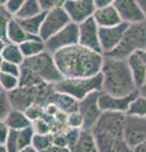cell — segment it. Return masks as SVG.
<instances>
[{
  "label": "cell",
  "mask_w": 146,
  "mask_h": 152,
  "mask_svg": "<svg viewBox=\"0 0 146 152\" xmlns=\"http://www.w3.org/2000/svg\"><path fill=\"white\" fill-rule=\"evenodd\" d=\"M21 66L18 64H13V62H8V61H4V64L1 66V70L0 72H5V74H10L14 76H19L21 75Z\"/></svg>",
  "instance_id": "cell-38"
},
{
  "label": "cell",
  "mask_w": 146,
  "mask_h": 152,
  "mask_svg": "<svg viewBox=\"0 0 146 152\" xmlns=\"http://www.w3.org/2000/svg\"><path fill=\"white\" fill-rule=\"evenodd\" d=\"M101 74L103 76V91L114 96H126L139 90L136 88L127 60L104 56Z\"/></svg>",
  "instance_id": "cell-2"
},
{
  "label": "cell",
  "mask_w": 146,
  "mask_h": 152,
  "mask_svg": "<svg viewBox=\"0 0 146 152\" xmlns=\"http://www.w3.org/2000/svg\"><path fill=\"white\" fill-rule=\"evenodd\" d=\"M99 152H134L125 140V134L111 132H93Z\"/></svg>",
  "instance_id": "cell-9"
},
{
  "label": "cell",
  "mask_w": 146,
  "mask_h": 152,
  "mask_svg": "<svg viewBox=\"0 0 146 152\" xmlns=\"http://www.w3.org/2000/svg\"><path fill=\"white\" fill-rule=\"evenodd\" d=\"M80 133H81L80 128H67V129L64 132L65 140H66V146H67V148H70V151H71V148L78 142Z\"/></svg>",
  "instance_id": "cell-35"
},
{
  "label": "cell",
  "mask_w": 146,
  "mask_h": 152,
  "mask_svg": "<svg viewBox=\"0 0 146 152\" xmlns=\"http://www.w3.org/2000/svg\"><path fill=\"white\" fill-rule=\"evenodd\" d=\"M139 91H140V94L141 95H144V96H146V83L142 85V86H141L140 89H139Z\"/></svg>",
  "instance_id": "cell-48"
},
{
  "label": "cell",
  "mask_w": 146,
  "mask_h": 152,
  "mask_svg": "<svg viewBox=\"0 0 146 152\" xmlns=\"http://www.w3.org/2000/svg\"><path fill=\"white\" fill-rule=\"evenodd\" d=\"M13 109L26 112L31 105L36 104V86H18L8 93Z\"/></svg>",
  "instance_id": "cell-16"
},
{
  "label": "cell",
  "mask_w": 146,
  "mask_h": 152,
  "mask_svg": "<svg viewBox=\"0 0 146 152\" xmlns=\"http://www.w3.org/2000/svg\"><path fill=\"white\" fill-rule=\"evenodd\" d=\"M141 53H142V57H144V61H145V65H146V50H145V51H141Z\"/></svg>",
  "instance_id": "cell-51"
},
{
  "label": "cell",
  "mask_w": 146,
  "mask_h": 152,
  "mask_svg": "<svg viewBox=\"0 0 146 152\" xmlns=\"http://www.w3.org/2000/svg\"><path fill=\"white\" fill-rule=\"evenodd\" d=\"M4 61H5V60H4V57L1 56V53H0V70H1V66L4 64Z\"/></svg>",
  "instance_id": "cell-50"
},
{
  "label": "cell",
  "mask_w": 146,
  "mask_h": 152,
  "mask_svg": "<svg viewBox=\"0 0 146 152\" xmlns=\"http://www.w3.org/2000/svg\"><path fill=\"white\" fill-rule=\"evenodd\" d=\"M42 12H45V10L42 9L38 0H26V3L21 7L19 10L14 14V17L17 19H23V18H29V17L37 15V14H40Z\"/></svg>",
  "instance_id": "cell-27"
},
{
  "label": "cell",
  "mask_w": 146,
  "mask_h": 152,
  "mask_svg": "<svg viewBox=\"0 0 146 152\" xmlns=\"http://www.w3.org/2000/svg\"><path fill=\"white\" fill-rule=\"evenodd\" d=\"M24 3H26V0H9L5 7H7L13 14H15V13L21 9V7H22Z\"/></svg>",
  "instance_id": "cell-41"
},
{
  "label": "cell",
  "mask_w": 146,
  "mask_h": 152,
  "mask_svg": "<svg viewBox=\"0 0 146 152\" xmlns=\"http://www.w3.org/2000/svg\"><path fill=\"white\" fill-rule=\"evenodd\" d=\"M132 151H134V152H146V140L141 142L140 145L136 146Z\"/></svg>",
  "instance_id": "cell-44"
},
{
  "label": "cell",
  "mask_w": 146,
  "mask_h": 152,
  "mask_svg": "<svg viewBox=\"0 0 146 152\" xmlns=\"http://www.w3.org/2000/svg\"><path fill=\"white\" fill-rule=\"evenodd\" d=\"M140 94L139 90L131 93L126 96H114L108 93L102 91L99 95V107L103 112H120V113H127L131 103L134 99Z\"/></svg>",
  "instance_id": "cell-14"
},
{
  "label": "cell",
  "mask_w": 146,
  "mask_h": 152,
  "mask_svg": "<svg viewBox=\"0 0 146 152\" xmlns=\"http://www.w3.org/2000/svg\"><path fill=\"white\" fill-rule=\"evenodd\" d=\"M137 3H139L141 10H142L144 15H145V18H146V0H137Z\"/></svg>",
  "instance_id": "cell-45"
},
{
  "label": "cell",
  "mask_w": 146,
  "mask_h": 152,
  "mask_svg": "<svg viewBox=\"0 0 146 152\" xmlns=\"http://www.w3.org/2000/svg\"><path fill=\"white\" fill-rule=\"evenodd\" d=\"M45 43H46V50L51 52V53H55V52H57L62 48H66V47L78 45L79 43V24L70 22L67 26H65L56 34H54L47 41H45Z\"/></svg>",
  "instance_id": "cell-6"
},
{
  "label": "cell",
  "mask_w": 146,
  "mask_h": 152,
  "mask_svg": "<svg viewBox=\"0 0 146 152\" xmlns=\"http://www.w3.org/2000/svg\"><path fill=\"white\" fill-rule=\"evenodd\" d=\"M54 136L55 133H46V134H40V133H34L33 140H32V146L34 147L37 151H43L48 148L54 145Z\"/></svg>",
  "instance_id": "cell-28"
},
{
  "label": "cell",
  "mask_w": 146,
  "mask_h": 152,
  "mask_svg": "<svg viewBox=\"0 0 146 152\" xmlns=\"http://www.w3.org/2000/svg\"><path fill=\"white\" fill-rule=\"evenodd\" d=\"M33 36H31L28 33L23 26L21 24V22L14 17L12 19V22L8 26V31H7V42L10 43H15V45H21L24 41H27L28 38H31Z\"/></svg>",
  "instance_id": "cell-21"
},
{
  "label": "cell",
  "mask_w": 146,
  "mask_h": 152,
  "mask_svg": "<svg viewBox=\"0 0 146 152\" xmlns=\"http://www.w3.org/2000/svg\"><path fill=\"white\" fill-rule=\"evenodd\" d=\"M19 152H38L33 146H28V147H26V148H23L22 151H19Z\"/></svg>",
  "instance_id": "cell-46"
},
{
  "label": "cell",
  "mask_w": 146,
  "mask_h": 152,
  "mask_svg": "<svg viewBox=\"0 0 146 152\" xmlns=\"http://www.w3.org/2000/svg\"><path fill=\"white\" fill-rule=\"evenodd\" d=\"M70 22H71L70 17L67 15L64 7H57L51 9V10H47L41 27L40 37L43 41H47L50 37H52L59 31L62 29L65 26H67Z\"/></svg>",
  "instance_id": "cell-7"
},
{
  "label": "cell",
  "mask_w": 146,
  "mask_h": 152,
  "mask_svg": "<svg viewBox=\"0 0 146 152\" xmlns=\"http://www.w3.org/2000/svg\"><path fill=\"white\" fill-rule=\"evenodd\" d=\"M66 122H67V126L70 128H80V129L84 128V118H83L81 114H80L79 110L69 113Z\"/></svg>",
  "instance_id": "cell-36"
},
{
  "label": "cell",
  "mask_w": 146,
  "mask_h": 152,
  "mask_svg": "<svg viewBox=\"0 0 146 152\" xmlns=\"http://www.w3.org/2000/svg\"><path fill=\"white\" fill-rule=\"evenodd\" d=\"M32 128H33L34 133H40V134L51 133L52 132V123H51V118H47L46 114H45V117H42V118H40V119L32 122Z\"/></svg>",
  "instance_id": "cell-33"
},
{
  "label": "cell",
  "mask_w": 146,
  "mask_h": 152,
  "mask_svg": "<svg viewBox=\"0 0 146 152\" xmlns=\"http://www.w3.org/2000/svg\"><path fill=\"white\" fill-rule=\"evenodd\" d=\"M13 107L10 104V100H9L8 93L1 91L0 93V121H5V118L8 117Z\"/></svg>",
  "instance_id": "cell-34"
},
{
  "label": "cell",
  "mask_w": 146,
  "mask_h": 152,
  "mask_svg": "<svg viewBox=\"0 0 146 152\" xmlns=\"http://www.w3.org/2000/svg\"><path fill=\"white\" fill-rule=\"evenodd\" d=\"M34 136V131L33 128L28 127L24 129H10L9 137L5 142V146L9 152H19L23 148H26L28 146H32V140Z\"/></svg>",
  "instance_id": "cell-17"
},
{
  "label": "cell",
  "mask_w": 146,
  "mask_h": 152,
  "mask_svg": "<svg viewBox=\"0 0 146 152\" xmlns=\"http://www.w3.org/2000/svg\"><path fill=\"white\" fill-rule=\"evenodd\" d=\"M45 14H46V12H42L40 14H37V15L18 19V20L21 22L23 28H24L31 36H40L41 27H42V23H43V19H45Z\"/></svg>",
  "instance_id": "cell-26"
},
{
  "label": "cell",
  "mask_w": 146,
  "mask_h": 152,
  "mask_svg": "<svg viewBox=\"0 0 146 152\" xmlns=\"http://www.w3.org/2000/svg\"><path fill=\"white\" fill-rule=\"evenodd\" d=\"M126 114H132V115H140V117H146V96L139 94L134 99L131 103Z\"/></svg>",
  "instance_id": "cell-31"
},
{
  "label": "cell",
  "mask_w": 146,
  "mask_h": 152,
  "mask_svg": "<svg viewBox=\"0 0 146 152\" xmlns=\"http://www.w3.org/2000/svg\"><path fill=\"white\" fill-rule=\"evenodd\" d=\"M9 0H0V4H3V5H7V3Z\"/></svg>",
  "instance_id": "cell-52"
},
{
  "label": "cell",
  "mask_w": 146,
  "mask_h": 152,
  "mask_svg": "<svg viewBox=\"0 0 146 152\" xmlns=\"http://www.w3.org/2000/svg\"><path fill=\"white\" fill-rule=\"evenodd\" d=\"M97 8H102V7H107V5H113L116 0H93Z\"/></svg>",
  "instance_id": "cell-43"
},
{
  "label": "cell",
  "mask_w": 146,
  "mask_h": 152,
  "mask_svg": "<svg viewBox=\"0 0 146 152\" xmlns=\"http://www.w3.org/2000/svg\"><path fill=\"white\" fill-rule=\"evenodd\" d=\"M42 9L45 12L47 10H51L54 8H57V7H62L66 0H38Z\"/></svg>",
  "instance_id": "cell-39"
},
{
  "label": "cell",
  "mask_w": 146,
  "mask_h": 152,
  "mask_svg": "<svg viewBox=\"0 0 146 152\" xmlns=\"http://www.w3.org/2000/svg\"><path fill=\"white\" fill-rule=\"evenodd\" d=\"M128 26H130L128 23L122 22L120 24L113 27H99V38H101V46L103 53L104 55L109 53L120 45Z\"/></svg>",
  "instance_id": "cell-13"
},
{
  "label": "cell",
  "mask_w": 146,
  "mask_h": 152,
  "mask_svg": "<svg viewBox=\"0 0 146 152\" xmlns=\"http://www.w3.org/2000/svg\"><path fill=\"white\" fill-rule=\"evenodd\" d=\"M71 152H99L92 129H84L83 128L78 142L71 148Z\"/></svg>",
  "instance_id": "cell-20"
},
{
  "label": "cell",
  "mask_w": 146,
  "mask_h": 152,
  "mask_svg": "<svg viewBox=\"0 0 146 152\" xmlns=\"http://www.w3.org/2000/svg\"><path fill=\"white\" fill-rule=\"evenodd\" d=\"M9 133H10V128L4 121H0V145H5Z\"/></svg>",
  "instance_id": "cell-40"
},
{
  "label": "cell",
  "mask_w": 146,
  "mask_h": 152,
  "mask_svg": "<svg viewBox=\"0 0 146 152\" xmlns=\"http://www.w3.org/2000/svg\"><path fill=\"white\" fill-rule=\"evenodd\" d=\"M94 20L99 27H113L122 23L120 13L117 12L114 5H107L102 8H97L94 12Z\"/></svg>",
  "instance_id": "cell-19"
},
{
  "label": "cell",
  "mask_w": 146,
  "mask_h": 152,
  "mask_svg": "<svg viewBox=\"0 0 146 152\" xmlns=\"http://www.w3.org/2000/svg\"><path fill=\"white\" fill-rule=\"evenodd\" d=\"M0 152H9L5 145H0Z\"/></svg>",
  "instance_id": "cell-49"
},
{
  "label": "cell",
  "mask_w": 146,
  "mask_h": 152,
  "mask_svg": "<svg viewBox=\"0 0 146 152\" xmlns=\"http://www.w3.org/2000/svg\"><path fill=\"white\" fill-rule=\"evenodd\" d=\"M1 56L8 62H13L18 65H22L26 60V57L21 50V46L15 43H10V42H7V45L1 52Z\"/></svg>",
  "instance_id": "cell-25"
},
{
  "label": "cell",
  "mask_w": 146,
  "mask_h": 152,
  "mask_svg": "<svg viewBox=\"0 0 146 152\" xmlns=\"http://www.w3.org/2000/svg\"><path fill=\"white\" fill-rule=\"evenodd\" d=\"M55 89L59 93L71 95L80 102L94 91H103V76L98 74L90 77H64L55 84Z\"/></svg>",
  "instance_id": "cell-4"
},
{
  "label": "cell",
  "mask_w": 146,
  "mask_h": 152,
  "mask_svg": "<svg viewBox=\"0 0 146 152\" xmlns=\"http://www.w3.org/2000/svg\"><path fill=\"white\" fill-rule=\"evenodd\" d=\"M19 83L21 86H36L41 83H43L42 80L33 74L29 69H27L26 66H21V75H19Z\"/></svg>",
  "instance_id": "cell-29"
},
{
  "label": "cell",
  "mask_w": 146,
  "mask_h": 152,
  "mask_svg": "<svg viewBox=\"0 0 146 152\" xmlns=\"http://www.w3.org/2000/svg\"><path fill=\"white\" fill-rule=\"evenodd\" d=\"M62 7L70 17V20L76 24L92 18L97 9L93 0H66Z\"/></svg>",
  "instance_id": "cell-12"
},
{
  "label": "cell",
  "mask_w": 146,
  "mask_h": 152,
  "mask_svg": "<svg viewBox=\"0 0 146 152\" xmlns=\"http://www.w3.org/2000/svg\"><path fill=\"white\" fill-rule=\"evenodd\" d=\"M127 64L130 66L136 88L140 89L146 83V65L141 51L134 52L132 55L127 57Z\"/></svg>",
  "instance_id": "cell-18"
},
{
  "label": "cell",
  "mask_w": 146,
  "mask_h": 152,
  "mask_svg": "<svg viewBox=\"0 0 146 152\" xmlns=\"http://www.w3.org/2000/svg\"><path fill=\"white\" fill-rule=\"evenodd\" d=\"M19 46H21V50H22V52H23V55H24L26 58L37 56V55L42 53V52L47 51L45 41L42 39L40 36H33V37L28 38L27 41H24Z\"/></svg>",
  "instance_id": "cell-23"
},
{
  "label": "cell",
  "mask_w": 146,
  "mask_h": 152,
  "mask_svg": "<svg viewBox=\"0 0 146 152\" xmlns=\"http://www.w3.org/2000/svg\"><path fill=\"white\" fill-rule=\"evenodd\" d=\"M79 45L103 53L99 38V26L93 17L79 24Z\"/></svg>",
  "instance_id": "cell-11"
},
{
  "label": "cell",
  "mask_w": 146,
  "mask_h": 152,
  "mask_svg": "<svg viewBox=\"0 0 146 152\" xmlns=\"http://www.w3.org/2000/svg\"><path fill=\"white\" fill-rule=\"evenodd\" d=\"M113 5L116 7L117 12L120 13L122 22L134 24V23L146 20L137 0H116Z\"/></svg>",
  "instance_id": "cell-15"
},
{
  "label": "cell",
  "mask_w": 146,
  "mask_h": 152,
  "mask_svg": "<svg viewBox=\"0 0 146 152\" xmlns=\"http://www.w3.org/2000/svg\"><path fill=\"white\" fill-rule=\"evenodd\" d=\"M22 65L29 69L33 74H36L43 83L56 84L61 79H64L55 62L54 53L48 51H45L33 57H28Z\"/></svg>",
  "instance_id": "cell-5"
},
{
  "label": "cell",
  "mask_w": 146,
  "mask_h": 152,
  "mask_svg": "<svg viewBox=\"0 0 146 152\" xmlns=\"http://www.w3.org/2000/svg\"><path fill=\"white\" fill-rule=\"evenodd\" d=\"M13 18H14V14L5 5L0 4V38H3L5 41H7L8 26L12 22Z\"/></svg>",
  "instance_id": "cell-30"
},
{
  "label": "cell",
  "mask_w": 146,
  "mask_h": 152,
  "mask_svg": "<svg viewBox=\"0 0 146 152\" xmlns=\"http://www.w3.org/2000/svg\"><path fill=\"white\" fill-rule=\"evenodd\" d=\"M4 122L7 123L10 129H15V131L24 129V128L32 126V121L27 117L26 112L18 110V109H12Z\"/></svg>",
  "instance_id": "cell-22"
},
{
  "label": "cell",
  "mask_w": 146,
  "mask_h": 152,
  "mask_svg": "<svg viewBox=\"0 0 146 152\" xmlns=\"http://www.w3.org/2000/svg\"><path fill=\"white\" fill-rule=\"evenodd\" d=\"M146 50V20L140 23L130 24L125 32L120 45L109 53L104 56L113 57V58L127 60V57L134 52Z\"/></svg>",
  "instance_id": "cell-3"
},
{
  "label": "cell",
  "mask_w": 146,
  "mask_h": 152,
  "mask_svg": "<svg viewBox=\"0 0 146 152\" xmlns=\"http://www.w3.org/2000/svg\"><path fill=\"white\" fill-rule=\"evenodd\" d=\"M101 93L94 91L79 102V112L84 118V129H92L102 115L103 110L99 107Z\"/></svg>",
  "instance_id": "cell-10"
},
{
  "label": "cell",
  "mask_w": 146,
  "mask_h": 152,
  "mask_svg": "<svg viewBox=\"0 0 146 152\" xmlns=\"http://www.w3.org/2000/svg\"><path fill=\"white\" fill-rule=\"evenodd\" d=\"M125 140L131 148H135L146 140V117L126 114L125 118Z\"/></svg>",
  "instance_id": "cell-8"
},
{
  "label": "cell",
  "mask_w": 146,
  "mask_h": 152,
  "mask_svg": "<svg viewBox=\"0 0 146 152\" xmlns=\"http://www.w3.org/2000/svg\"><path fill=\"white\" fill-rule=\"evenodd\" d=\"M3 91V89H1V85H0V93H1Z\"/></svg>",
  "instance_id": "cell-53"
},
{
  "label": "cell",
  "mask_w": 146,
  "mask_h": 152,
  "mask_svg": "<svg viewBox=\"0 0 146 152\" xmlns=\"http://www.w3.org/2000/svg\"><path fill=\"white\" fill-rule=\"evenodd\" d=\"M40 152H71V151H70V148H67V147L52 145L51 147H48V148H46L43 151H40Z\"/></svg>",
  "instance_id": "cell-42"
},
{
  "label": "cell",
  "mask_w": 146,
  "mask_h": 152,
  "mask_svg": "<svg viewBox=\"0 0 146 152\" xmlns=\"http://www.w3.org/2000/svg\"><path fill=\"white\" fill-rule=\"evenodd\" d=\"M52 102L60 108L61 112H64L66 114L79 110V100L69 94L56 91L52 98Z\"/></svg>",
  "instance_id": "cell-24"
},
{
  "label": "cell",
  "mask_w": 146,
  "mask_h": 152,
  "mask_svg": "<svg viewBox=\"0 0 146 152\" xmlns=\"http://www.w3.org/2000/svg\"><path fill=\"white\" fill-rule=\"evenodd\" d=\"M54 58L62 77H90L101 74L104 53L78 43L55 52Z\"/></svg>",
  "instance_id": "cell-1"
},
{
  "label": "cell",
  "mask_w": 146,
  "mask_h": 152,
  "mask_svg": "<svg viewBox=\"0 0 146 152\" xmlns=\"http://www.w3.org/2000/svg\"><path fill=\"white\" fill-rule=\"evenodd\" d=\"M26 114L32 122L37 121V119H40V118L45 117V114H46L45 113V107L40 105V104H33V105H31L26 110Z\"/></svg>",
  "instance_id": "cell-37"
},
{
  "label": "cell",
  "mask_w": 146,
  "mask_h": 152,
  "mask_svg": "<svg viewBox=\"0 0 146 152\" xmlns=\"http://www.w3.org/2000/svg\"><path fill=\"white\" fill-rule=\"evenodd\" d=\"M5 45H7V41H5V39H3V38H0V53L3 52V50H4V47H5Z\"/></svg>",
  "instance_id": "cell-47"
},
{
  "label": "cell",
  "mask_w": 146,
  "mask_h": 152,
  "mask_svg": "<svg viewBox=\"0 0 146 152\" xmlns=\"http://www.w3.org/2000/svg\"><path fill=\"white\" fill-rule=\"evenodd\" d=\"M0 85H1L3 91H5V93L13 91L14 89L21 86L19 76H14V75H10V74L0 72Z\"/></svg>",
  "instance_id": "cell-32"
}]
</instances>
